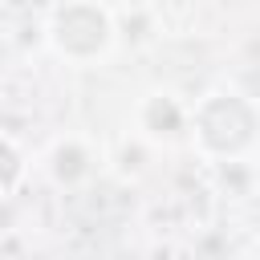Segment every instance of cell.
<instances>
[{
    "label": "cell",
    "mask_w": 260,
    "mask_h": 260,
    "mask_svg": "<svg viewBox=\"0 0 260 260\" xmlns=\"http://www.w3.org/2000/svg\"><path fill=\"white\" fill-rule=\"evenodd\" d=\"M146 122H150L154 130H162V126H167V130H175V126H179V110H175L171 102H162V98H158V102H150Z\"/></svg>",
    "instance_id": "obj_3"
},
{
    "label": "cell",
    "mask_w": 260,
    "mask_h": 260,
    "mask_svg": "<svg viewBox=\"0 0 260 260\" xmlns=\"http://www.w3.org/2000/svg\"><path fill=\"white\" fill-rule=\"evenodd\" d=\"M81 171H85V154H81L77 146H65V150L57 154V175H61V179H77Z\"/></svg>",
    "instance_id": "obj_4"
},
{
    "label": "cell",
    "mask_w": 260,
    "mask_h": 260,
    "mask_svg": "<svg viewBox=\"0 0 260 260\" xmlns=\"http://www.w3.org/2000/svg\"><path fill=\"white\" fill-rule=\"evenodd\" d=\"M199 130H203L207 146H215V150H240L252 138L256 118H252V110L240 98H215L199 114Z\"/></svg>",
    "instance_id": "obj_1"
},
{
    "label": "cell",
    "mask_w": 260,
    "mask_h": 260,
    "mask_svg": "<svg viewBox=\"0 0 260 260\" xmlns=\"http://www.w3.org/2000/svg\"><path fill=\"white\" fill-rule=\"evenodd\" d=\"M12 179H16V154L0 146V183H12Z\"/></svg>",
    "instance_id": "obj_5"
},
{
    "label": "cell",
    "mask_w": 260,
    "mask_h": 260,
    "mask_svg": "<svg viewBox=\"0 0 260 260\" xmlns=\"http://www.w3.org/2000/svg\"><path fill=\"white\" fill-rule=\"evenodd\" d=\"M57 41L69 49V53H93L102 49L106 41V16L98 8H85V4H73L61 12L57 20Z\"/></svg>",
    "instance_id": "obj_2"
}]
</instances>
